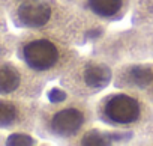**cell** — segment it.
Wrapping results in <instances>:
<instances>
[{"mask_svg": "<svg viewBox=\"0 0 153 146\" xmlns=\"http://www.w3.org/2000/svg\"><path fill=\"white\" fill-rule=\"evenodd\" d=\"M17 54L33 72H47L59 60V48L56 44L48 38L35 35H26L18 41Z\"/></svg>", "mask_w": 153, "mask_h": 146, "instance_id": "obj_1", "label": "cell"}, {"mask_svg": "<svg viewBox=\"0 0 153 146\" xmlns=\"http://www.w3.org/2000/svg\"><path fill=\"white\" fill-rule=\"evenodd\" d=\"M35 82L30 74L9 59L0 60V97L26 98L33 94Z\"/></svg>", "mask_w": 153, "mask_h": 146, "instance_id": "obj_2", "label": "cell"}, {"mask_svg": "<svg viewBox=\"0 0 153 146\" xmlns=\"http://www.w3.org/2000/svg\"><path fill=\"white\" fill-rule=\"evenodd\" d=\"M14 23L27 30H38L45 27L53 15V9L47 0H23L11 11Z\"/></svg>", "mask_w": 153, "mask_h": 146, "instance_id": "obj_3", "label": "cell"}, {"mask_svg": "<svg viewBox=\"0 0 153 146\" xmlns=\"http://www.w3.org/2000/svg\"><path fill=\"white\" fill-rule=\"evenodd\" d=\"M32 121V110L20 98L0 97V131H15Z\"/></svg>", "mask_w": 153, "mask_h": 146, "instance_id": "obj_4", "label": "cell"}, {"mask_svg": "<svg viewBox=\"0 0 153 146\" xmlns=\"http://www.w3.org/2000/svg\"><path fill=\"white\" fill-rule=\"evenodd\" d=\"M105 115L116 124H131L140 116V104L128 95H116L107 103Z\"/></svg>", "mask_w": 153, "mask_h": 146, "instance_id": "obj_5", "label": "cell"}, {"mask_svg": "<svg viewBox=\"0 0 153 146\" xmlns=\"http://www.w3.org/2000/svg\"><path fill=\"white\" fill-rule=\"evenodd\" d=\"M83 125V115L75 109H63L51 119V130L54 134L68 137L75 134Z\"/></svg>", "mask_w": 153, "mask_h": 146, "instance_id": "obj_6", "label": "cell"}, {"mask_svg": "<svg viewBox=\"0 0 153 146\" xmlns=\"http://www.w3.org/2000/svg\"><path fill=\"white\" fill-rule=\"evenodd\" d=\"M110 77H111V72L105 66H90L84 72V82L90 88H96V89L105 88L110 83Z\"/></svg>", "mask_w": 153, "mask_h": 146, "instance_id": "obj_7", "label": "cell"}, {"mask_svg": "<svg viewBox=\"0 0 153 146\" xmlns=\"http://www.w3.org/2000/svg\"><path fill=\"white\" fill-rule=\"evenodd\" d=\"M92 11L99 17H113L119 12L122 0H89Z\"/></svg>", "mask_w": 153, "mask_h": 146, "instance_id": "obj_8", "label": "cell"}, {"mask_svg": "<svg viewBox=\"0 0 153 146\" xmlns=\"http://www.w3.org/2000/svg\"><path fill=\"white\" fill-rule=\"evenodd\" d=\"M131 77L138 86H147L153 80V72L150 69H147V68L137 66V68H134L131 71Z\"/></svg>", "mask_w": 153, "mask_h": 146, "instance_id": "obj_9", "label": "cell"}, {"mask_svg": "<svg viewBox=\"0 0 153 146\" xmlns=\"http://www.w3.org/2000/svg\"><path fill=\"white\" fill-rule=\"evenodd\" d=\"M14 51V42L11 39V36H8L6 33L0 35V60L8 59Z\"/></svg>", "mask_w": 153, "mask_h": 146, "instance_id": "obj_10", "label": "cell"}, {"mask_svg": "<svg viewBox=\"0 0 153 146\" xmlns=\"http://www.w3.org/2000/svg\"><path fill=\"white\" fill-rule=\"evenodd\" d=\"M6 143L8 145H33L35 140L29 134H24V133H20V131H14L12 134H9L6 137Z\"/></svg>", "mask_w": 153, "mask_h": 146, "instance_id": "obj_11", "label": "cell"}, {"mask_svg": "<svg viewBox=\"0 0 153 146\" xmlns=\"http://www.w3.org/2000/svg\"><path fill=\"white\" fill-rule=\"evenodd\" d=\"M83 143L84 145H104L105 140H101V136L98 133H90L83 139Z\"/></svg>", "mask_w": 153, "mask_h": 146, "instance_id": "obj_12", "label": "cell"}, {"mask_svg": "<svg viewBox=\"0 0 153 146\" xmlns=\"http://www.w3.org/2000/svg\"><path fill=\"white\" fill-rule=\"evenodd\" d=\"M48 98H50V101H51V103H59V101H63V100L66 98V95H65V92H63V91L53 89V91L50 92Z\"/></svg>", "mask_w": 153, "mask_h": 146, "instance_id": "obj_13", "label": "cell"}, {"mask_svg": "<svg viewBox=\"0 0 153 146\" xmlns=\"http://www.w3.org/2000/svg\"><path fill=\"white\" fill-rule=\"evenodd\" d=\"M5 8L0 6V35L6 33V17H5Z\"/></svg>", "mask_w": 153, "mask_h": 146, "instance_id": "obj_14", "label": "cell"}, {"mask_svg": "<svg viewBox=\"0 0 153 146\" xmlns=\"http://www.w3.org/2000/svg\"><path fill=\"white\" fill-rule=\"evenodd\" d=\"M0 139H2V134H0Z\"/></svg>", "mask_w": 153, "mask_h": 146, "instance_id": "obj_15", "label": "cell"}]
</instances>
